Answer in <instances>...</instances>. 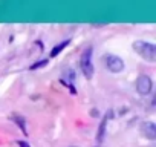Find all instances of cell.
Returning <instances> with one entry per match:
<instances>
[{
	"instance_id": "277c9868",
	"label": "cell",
	"mask_w": 156,
	"mask_h": 147,
	"mask_svg": "<svg viewBox=\"0 0 156 147\" xmlns=\"http://www.w3.org/2000/svg\"><path fill=\"white\" fill-rule=\"evenodd\" d=\"M135 86H136V92L139 95H142V97L148 95L153 91V81H151V78L147 75V74H141V75L136 78Z\"/></svg>"
},
{
	"instance_id": "3957f363",
	"label": "cell",
	"mask_w": 156,
	"mask_h": 147,
	"mask_svg": "<svg viewBox=\"0 0 156 147\" xmlns=\"http://www.w3.org/2000/svg\"><path fill=\"white\" fill-rule=\"evenodd\" d=\"M103 63L104 66L112 72V74H119L124 70V61L121 57L115 55V54H104L103 55Z\"/></svg>"
},
{
	"instance_id": "7a4b0ae2",
	"label": "cell",
	"mask_w": 156,
	"mask_h": 147,
	"mask_svg": "<svg viewBox=\"0 0 156 147\" xmlns=\"http://www.w3.org/2000/svg\"><path fill=\"white\" fill-rule=\"evenodd\" d=\"M92 54H94V49H92V46H89L83 51V54L80 57V67L83 70V75L87 80H90L94 77V70H95L94 63H92Z\"/></svg>"
},
{
	"instance_id": "30bf717a",
	"label": "cell",
	"mask_w": 156,
	"mask_h": 147,
	"mask_svg": "<svg viewBox=\"0 0 156 147\" xmlns=\"http://www.w3.org/2000/svg\"><path fill=\"white\" fill-rule=\"evenodd\" d=\"M17 144H19L20 147H31V145H29L26 141H17Z\"/></svg>"
},
{
	"instance_id": "52a82bcc",
	"label": "cell",
	"mask_w": 156,
	"mask_h": 147,
	"mask_svg": "<svg viewBox=\"0 0 156 147\" xmlns=\"http://www.w3.org/2000/svg\"><path fill=\"white\" fill-rule=\"evenodd\" d=\"M11 120L19 126V129H22L23 135H28V130H26V120H25V117H22V115H12Z\"/></svg>"
},
{
	"instance_id": "8992f818",
	"label": "cell",
	"mask_w": 156,
	"mask_h": 147,
	"mask_svg": "<svg viewBox=\"0 0 156 147\" xmlns=\"http://www.w3.org/2000/svg\"><path fill=\"white\" fill-rule=\"evenodd\" d=\"M69 45H70V40H69V38H67V40H63V41H61V43H58V45H55V46L51 49V54H49V55H51V58H55L57 55H60V54L63 52V49H64V48H67Z\"/></svg>"
},
{
	"instance_id": "6da1fadb",
	"label": "cell",
	"mask_w": 156,
	"mask_h": 147,
	"mask_svg": "<svg viewBox=\"0 0 156 147\" xmlns=\"http://www.w3.org/2000/svg\"><path fill=\"white\" fill-rule=\"evenodd\" d=\"M133 51L148 63L156 61V45H153L150 41H144V40L133 41Z\"/></svg>"
},
{
	"instance_id": "5b68a950",
	"label": "cell",
	"mask_w": 156,
	"mask_h": 147,
	"mask_svg": "<svg viewBox=\"0 0 156 147\" xmlns=\"http://www.w3.org/2000/svg\"><path fill=\"white\" fill-rule=\"evenodd\" d=\"M141 132L148 139H156V126L153 121H144L141 124Z\"/></svg>"
},
{
	"instance_id": "ba28073f",
	"label": "cell",
	"mask_w": 156,
	"mask_h": 147,
	"mask_svg": "<svg viewBox=\"0 0 156 147\" xmlns=\"http://www.w3.org/2000/svg\"><path fill=\"white\" fill-rule=\"evenodd\" d=\"M107 121H109V117L106 115L103 120H101V124H100V129H98V141L101 142L104 139V135H106V126H107Z\"/></svg>"
},
{
	"instance_id": "9c48e42d",
	"label": "cell",
	"mask_w": 156,
	"mask_h": 147,
	"mask_svg": "<svg viewBox=\"0 0 156 147\" xmlns=\"http://www.w3.org/2000/svg\"><path fill=\"white\" fill-rule=\"evenodd\" d=\"M48 64H49V60H48V58H43V60H38V61L32 63V64L29 66V70H37V69L44 67V66H48Z\"/></svg>"
}]
</instances>
